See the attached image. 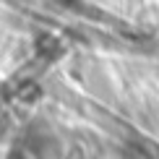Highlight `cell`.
Listing matches in <instances>:
<instances>
[{"mask_svg": "<svg viewBox=\"0 0 159 159\" xmlns=\"http://www.w3.org/2000/svg\"><path fill=\"white\" fill-rule=\"evenodd\" d=\"M123 159H146V154H143V151L138 149V146H130V149L123 154Z\"/></svg>", "mask_w": 159, "mask_h": 159, "instance_id": "1", "label": "cell"}]
</instances>
